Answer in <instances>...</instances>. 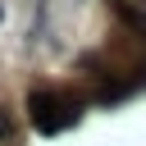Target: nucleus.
Segmentation results:
<instances>
[{"instance_id": "nucleus-1", "label": "nucleus", "mask_w": 146, "mask_h": 146, "mask_svg": "<svg viewBox=\"0 0 146 146\" xmlns=\"http://www.w3.org/2000/svg\"><path fill=\"white\" fill-rule=\"evenodd\" d=\"M27 114H32V123H36L41 132H59L64 123H73V119H78V105H73V100H64L59 91H46V87H41V91H32V96H27Z\"/></svg>"}, {"instance_id": "nucleus-2", "label": "nucleus", "mask_w": 146, "mask_h": 146, "mask_svg": "<svg viewBox=\"0 0 146 146\" xmlns=\"http://www.w3.org/2000/svg\"><path fill=\"white\" fill-rule=\"evenodd\" d=\"M9 132H14V114H9V110H0V141H5Z\"/></svg>"}]
</instances>
